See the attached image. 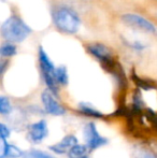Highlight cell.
Here are the masks:
<instances>
[{
  "label": "cell",
  "mask_w": 157,
  "mask_h": 158,
  "mask_svg": "<svg viewBox=\"0 0 157 158\" xmlns=\"http://www.w3.org/2000/svg\"><path fill=\"white\" fill-rule=\"evenodd\" d=\"M51 19L55 29L66 35H76L82 26V17L78 10L65 2L52 4Z\"/></svg>",
  "instance_id": "6da1fadb"
},
{
  "label": "cell",
  "mask_w": 157,
  "mask_h": 158,
  "mask_svg": "<svg viewBox=\"0 0 157 158\" xmlns=\"http://www.w3.org/2000/svg\"><path fill=\"white\" fill-rule=\"evenodd\" d=\"M85 51L101 64L102 69L111 73L119 64L116 60L114 52L110 46L102 42H90L85 45Z\"/></svg>",
  "instance_id": "3957f363"
},
{
  "label": "cell",
  "mask_w": 157,
  "mask_h": 158,
  "mask_svg": "<svg viewBox=\"0 0 157 158\" xmlns=\"http://www.w3.org/2000/svg\"><path fill=\"white\" fill-rule=\"evenodd\" d=\"M55 77H56L57 84L59 86H67L69 83V74H68V69L66 66L61 64L56 68L55 72Z\"/></svg>",
  "instance_id": "5bb4252c"
},
{
  "label": "cell",
  "mask_w": 157,
  "mask_h": 158,
  "mask_svg": "<svg viewBox=\"0 0 157 158\" xmlns=\"http://www.w3.org/2000/svg\"><path fill=\"white\" fill-rule=\"evenodd\" d=\"M124 43L126 44V46H127L128 48H130V50L136 53H142L147 48V44L143 43L140 40H134V41H131V42H129L128 40H124Z\"/></svg>",
  "instance_id": "9a60e30c"
},
{
  "label": "cell",
  "mask_w": 157,
  "mask_h": 158,
  "mask_svg": "<svg viewBox=\"0 0 157 158\" xmlns=\"http://www.w3.org/2000/svg\"><path fill=\"white\" fill-rule=\"evenodd\" d=\"M69 158H88L87 155H83V156H69Z\"/></svg>",
  "instance_id": "44dd1931"
},
{
  "label": "cell",
  "mask_w": 157,
  "mask_h": 158,
  "mask_svg": "<svg viewBox=\"0 0 157 158\" xmlns=\"http://www.w3.org/2000/svg\"><path fill=\"white\" fill-rule=\"evenodd\" d=\"M17 50H19L17 44L8 41H2L1 45H0V56H1V58L9 59L17 54Z\"/></svg>",
  "instance_id": "8fae6325"
},
{
  "label": "cell",
  "mask_w": 157,
  "mask_h": 158,
  "mask_svg": "<svg viewBox=\"0 0 157 158\" xmlns=\"http://www.w3.org/2000/svg\"><path fill=\"white\" fill-rule=\"evenodd\" d=\"M23 156H24V152L21 148L13 145V144H8V148H6V154H4L3 158H19Z\"/></svg>",
  "instance_id": "2e32d148"
},
{
  "label": "cell",
  "mask_w": 157,
  "mask_h": 158,
  "mask_svg": "<svg viewBox=\"0 0 157 158\" xmlns=\"http://www.w3.org/2000/svg\"><path fill=\"white\" fill-rule=\"evenodd\" d=\"M119 19H121L122 23H124V25L128 26L132 29L149 33V35H157V26L155 25V23L139 13H123L119 16Z\"/></svg>",
  "instance_id": "5b68a950"
},
{
  "label": "cell",
  "mask_w": 157,
  "mask_h": 158,
  "mask_svg": "<svg viewBox=\"0 0 157 158\" xmlns=\"http://www.w3.org/2000/svg\"><path fill=\"white\" fill-rule=\"evenodd\" d=\"M78 143V139H76V135H67L66 137H64L60 140V142L56 144H53L50 146V148L56 154H66V153H69L70 150L73 148L74 145H76Z\"/></svg>",
  "instance_id": "9c48e42d"
},
{
  "label": "cell",
  "mask_w": 157,
  "mask_h": 158,
  "mask_svg": "<svg viewBox=\"0 0 157 158\" xmlns=\"http://www.w3.org/2000/svg\"><path fill=\"white\" fill-rule=\"evenodd\" d=\"M41 101L43 103L44 110L48 114L55 115V116H60V115L66 114V109L58 102V100L56 99V96L48 89H44L42 92Z\"/></svg>",
  "instance_id": "52a82bcc"
},
{
  "label": "cell",
  "mask_w": 157,
  "mask_h": 158,
  "mask_svg": "<svg viewBox=\"0 0 157 158\" xmlns=\"http://www.w3.org/2000/svg\"><path fill=\"white\" fill-rule=\"evenodd\" d=\"M11 135V131L9 129V127H6L4 124H0V137L2 139H6Z\"/></svg>",
  "instance_id": "d6986e66"
},
{
  "label": "cell",
  "mask_w": 157,
  "mask_h": 158,
  "mask_svg": "<svg viewBox=\"0 0 157 158\" xmlns=\"http://www.w3.org/2000/svg\"><path fill=\"white\" fill-rule=\"evenodd\" d=\"M0 35L3 41L19 44L32 35V28L19 14L12 13L2 22Z\"/></svg>",
  "instance_id": "7a4b0ae2"
},
{
  "label": "cell",
  "mask_w": 157,
  "mask_h": 158,
  "mask_svg": "<svg viewBox=\"0 0 157 158\" xmlns=\"http://www.w3.org/2000/svg\"><path fill=\"white\" fill-rule=\"evenodd\" d=\"M9 64H10V60L6 58H1L0 59V73H1V75L4 74V72L6 71V69H8Z\"/></svg>",
  "instance_id": "ffe728a7"
},
{
  "label": "cell",
  "mask_w": 157,
  "mask_h": 158,
  "mask_svg": "<svg viewBox=\"0 0 157 158\" xmlns=\"http://www.w3.org/2000/svg\"><path fill=\"white\" fill-rule=\"evenodd\" d=\"M78 109L82 114L86 115V116L95 117V118H103L105 117L102 113L99 112L97 109H95L92 104L87 103V102H80Z\"/></svg>",
  "instance_id": "7c38bea8"
},
{
  "label": "cell",
  "mask_w": 157,
  "mask_h": 158,
  "mask_svg": "<svg viewBox=\"0 0 157 158\" xmlns=\"http://www.w3.org/2000/svg\"><path fill=\"white\" fill-rule=\"evenodd\" d=\"M23 157L24 158H56L52 156V155L48 154V153L38 150H31V151H28V152H25Z\"/></svg>",
  "instance_id": "ac0fdd59"
},
{
  "label": "cell",
  "mask_w": 157,
  "mask_h": 158,
  "mask_svg": "<svg viewBox=\"0 0 157 158\" xmlns=\"http://www.w3.org/2000/svg\"><path fill=\"white\" fill-rule=\"evenodd\" d=\"M12 112V104L9 98L6 96H1L0 97V113L2 115H8Z\"/></svg>",
  "instance_id": "e0dca14e"
},
{
  "label": "cell",
  "mask_w": 157,
  "mask_h": 158,
  "mask_svg": "<svg viewBox=\"0 0 157 158\" xmlns=\"http://www.w3.org/2000/svg\"><path fill=\"white\" fill-rule=\"evenodd\" d=\"M38 64L42 81L45 84L46 89L52 92L57 97L59 90V85L57 84L56 77H55L57 67L54 64L53 60L50 58L48 54L42 45H39L38 48Z\"/></svg>",
  "instance_id": "277c9868"
},
{
  "label": "cell",
  "mask_w": 157,
  "mask_h": 158,
  "mask_svg": "<svg viewBox=\"0 0 157 158\" xmlns=\"http://www.w3.org/2000/svg\"><path fill=\"white\" fill-rule=\"evenodd\" d=\"M48 129L45 121H39L28 126V139L35 144L40 143L48 135Z\"/></svg>",
  "instance_id": "ba28073f"
},
{
  "label": "cell",
  "mask_w": 157,
  "mask_h": 158,
  "mask_svg": "<svg viewBox=\"0 0 157 158\" xmlns=\"http://www.w3.org/2000/svg\"><path fill=\"white\" fill-rule=\"evenodd\" d=\"M134 158H157V152L151 146L141 145L136 148Z\"/></svg>",
  "instance_id": "4fadbf2b"
},
{
  "label": "cell",
  "mask_w": 157,
  "mask_h": 158,
  "mask_svg": "<svg viewBox=\"0 0 157 158\" xmlns=\"http://www.w3.org/2000/svg\"><path fill=\"white\" fill-rule=\"evenodd\" d=\"M130 79L132 80L134 84H136L137 88L139 89H143V90H152V89H157V84L154 81L150 79H143L140 77L134 70L131 72L130 75Z\"/></svg>",
  "instance_id": "30bf717a"
},
{
  "label": "cell",
  "mask_w": 157,
  "mask_h": 158,
  "mask_svg": "<svg viewBox=\"0 0 157 158\" xmlns=\"http://www.w3.org/2000/svg\"><path fill=\"white\" fill-rule=\"evenodd\" d=\"M84 138L86 143L85 145L87 146L89 152H93L108 143V139L99 135L97 127L94 123H88L84 127Z\"/></svg>",
  "instance_id": "8992f818"
}]
</instances>
